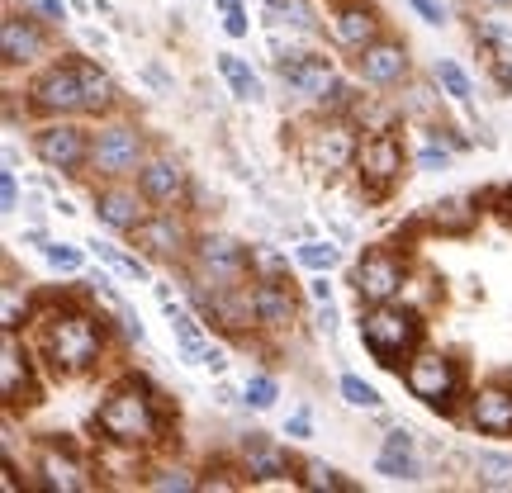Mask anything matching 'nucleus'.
Here are the masks:
<instances>
[{"instance_id": "obj_6", "label": "nucleus", "mask_w": 512, "mask_h": 493, "mask_svg": "<svg viewBox=\"0 0 512 493\" xmlns=\"http://www.w3.org/2000/svg\"><path fill=\"white\" fill-rule=\"evenodd\" d=\"M34 152L43 166H53L62 176H76L81 166H91V133L76 124H48L34 133Z\"/></svg>"}, {"instance_id": "obj_17", "label": "nucleus", "mask_w": 512, "mask_h": 493, "mask_svg": "<svg viewBox=\"0 0 512 493\" xmlns=\"http://www.w3.org/2000/svg\"><path fill=\"white\" fill-rule=\"evenodd\" d=\"M356 152H361V143H356V133L347 124H323L313 133V157L328 171H347L356 162Z\"/></svg>"}, {"instance_id": "obj_37", "label": "nucleus", "mask_w": 512, "mask_h": 493, "mask_svg": "<svg viewBox=\"0 0 512 493\" xmlns=\"http://www.w3.org/2000/svg\"><path fill=\"white\" fill-rule=\"evenodd\" d=\"M152 489H195V475L190 470H162V475L152 479Z\"/></svg>"}, {"instance_id": "obj_43", "label": "nucleus", "mask_w": 512, "mask_h": 493, "mask_svg": "<svg viewBox=\"0 0 512 493\" xmlns=\"http://www.w3.org/2000/svg\"><path fill=\"white\" fill-rule=\"evenodd\" d=\"M200 366H209V370H223V366H228V356H223V351H204V356H200Z\"/></svg>"}, {"instance_id": "obj_4", "label": "nucleus", "mask_w": 512, "mask_h": 493, "mask_svg": "<svg viewBox=\"0 0 512 493\" xmlns=\"http://www.w3.org/2000/svg\"><path fill=\"white\" fill-rule=\"evenodd\" d=\"M403 384H408V394L422 399L427 408H456L460 399V370L456 361H446V356H432V351H418L408 370H403Z\"/></svg>"}, {"instance_id": "obj_32", "label": "nucleus", "mask_w": 512, "mask_h": 493, "mask_svg": "<svg viewBox=\"0 0 512 493\" xmlns=\"http://www.w3.org/2000/svg\"><path fill=\"white\" fill-rule=\"evenodd\" d=\"M342 399H347L351 408H380V394H375L366 380H356V375H342Z\"/></svg>"}, {"instance_id": "obj_34", "label": "nucleus", "mask_w": 512, "mask_h": 493, "mask_svg": "<svg viewBox=\"0 0 512 493\" xmlns=\"http://www.w3.org/2000/svg\"><path fill=\"white\" fill-rule=\"evenodd\" d=\"M43 256H48V266H53V271H81V252L67 247V242H48Z\"/></svg>"}, {"instance_id": "obj_1", "label": "nucleus", "mask_w": 512, "mask_h": 493, "mask_svg": "<svg viewBox=\"0 0 512 493\" xmlns=\"http://www.w3.org/2000/svg\"><path fill=\"white\" fill-rule=\"evenodd\" d=\"M100 347H105V328L91 313H62L53 323H43V351L62 375L91 370L100 361Z\"/></svg>"}, {"instance_id": "obj_46", "label": "nucleus", "mask_w": 512, "mask_h": 493, "mask_svg": "<svg viewBox=\"0 0 512 493\" xmlns=\"http://www.w3.org/2000/svg\"><path fill=\"white\" fill-rule=\"evenodd\" d=\"M494 5H512V0H494Z\"/></svg>"}, {"instance_id": "obj_15", "label": "nucleus", "mask_w": 512, "mask_h": 493, "mask_svg": "<svg viewBox=\"0 0 512 493\" xmlns=\"http://www.w3.org/2000/svg\"><path fill=\"white\" fill-rule=\"evenodd\" d=\"M138 185L147 190V200L152 204H181L185 190H190V181H185V171L176 162H166V157H152V162H143V171H138Z\"/></svg>"}, {"instance_id": "obj_25", "label": "nucleus", "mask_w": 512, "mask_h": 493, "mask_svg": "<svg viewBox=\"0 0 512 493\" xmlns=\"http://www.w3.org/2000/svg\"><path fill=\"white\" fill-rule=\"evenodd\" d=\"M76 76H81V91H86V110L105 114L114 105V81L91 62H76Z\"/></svg>"}, {"instance_id": "obj_24", "label": "nucleus", "mask_w": 512, "mask_h": 493, "mask_svg": "<svg viewBox=\"0 0 512 493\" xmlns=\"http://www.w3.org/2000/svg\"><path fill=\"white\" fill-rule=\"evenodd\" d=\"M29 389V361H24V351L15 342V328H5V361H0V394L15 403L19 394Z\"/></svg>"}, {"instance_id": "obj_14", "label": "nucleus", "mask_w": 512, "mask_h": 493, "mask_svg": "<svg viewBox=\"0 0 512 493\" xmlns=\"http://www.w3.org/2000/svg\"><path fill=\"white\" fill-rule=\"evenodd\" d=\"M280 76L299 95H318V100H328V91L337 86V72H332L328 57H280Z\"/></svg>"}, {"instance_id": "obj_36", "label": "nucleus", "mask_w": 512, "mask_h": 493, "mask_svg": "<svg viewBox=\"0 0 512 493\" xmlns=\"http://www.w3.org/2000/svg\"><path fill=\"white\" fill-rule=\"evenodd\" d=\"M247 403H252V408H271L275 403V380L271 375H256V380L247 384Z\"/></svg>"}, {"instance_id": "obj_3", "label": "nucleus", "mask_w": 512, "mask_h": 493, "mask_svg": "<svg viewBox=\"0 0 512 493\" xmlns=\"http://www.w3.org/2000/svg\"><path fill=\"white\" fill-rule=\"evenodd\" d=\"M157 408L152 399H143V389L138 384H124V389H114L110 399L100 403V432L110 441H124V446H138V441H152L157 437Z\"/></svg>"}, {"instance_id": "obj_5", "label": "nucleus", "mask_w": 512, "mask_h": 493, "mask_svg": "<svg viewBox=\"0 0 512 493\" xmlns=\"http://www.w3.org/2000/svg\"><path fill=\"white\" fill-rule=\"evenodd\" d=\"M91 166L100 176L110 181H128L143 171V133L128 124H114V128H100L91 138Z\"/></svg>"}, {"instance_id": "obj_38", "label": "nucleus", "mask_w": 512, "mask_h": 493, "mask_svg": "<svg viewBox=\"0 0 512 493\" xmlns=\"http://www.w3.org/2000/svg\"><path fill=\"white\" fill-rule=\"evenodd\" d=\"M408 5H413L418 15H427V19H432V24H441V19H446V10H441L437 0H408Z\"/></svg>"}, {"instance_id": "obj_45", "label": "nucleus", "mask_w": 512, "mask_h": 493, "mask_svg": "<svg viewBox=\"0 0 512 493\" xmlns=\"http://www.w3.org/2000/svg\"><path fill=\"white\" fill-rule=\"evenodd\" d=\"M275 10H294V15H304V10H299V0H271Z\"/></svg>"}, {"instance_id": "obj_21", "label": "nucleus", "mask_w": 512, "mask_h": 493, "mask_svg": "<svg viewBox=\"0 0 512 493\" xmlns=\"http://www.w3.org/2000/svg\"><path fill=\"white\" fill-rule=\"evenodd\" d=\"M375 470H380V475H389V479H418V456H413V437H408L403 427L384 437V451H380V460H375Z\"/></svg>"}, {"instance_id": "obj_33", "label": "nucleus", "mask_w": 512, "mask_h": 493, "mask_svg": "<svg viewBox=\"0 0 512 493\" xmlns=\"http://www.w3.org/2000/svg\"><path fill=\"white\" fill-rule=\"evenodd\" d=\"M432 223H437V228H451V233H465V228H470V209L456 200H446V204H437Z\"/></svg>"}, {"instance_id": "obj_20", "label": "nucleus", "mask_w": 512, "mask_h": 493, "mask_svg": "<svg viewBox=\"0 0 512 493\" xmlns=\"http://www.w3.org/2000/svg\"><path fill=\"white\" fill-rule=\"evenodd\" d=\"M200 261L214 271V280H238L247 271V247H238V242H228V238H204Z\"/></svg>"}, {"instance_id": "obj_44", "label": "nucleus", "mask_w": 512, "mask_h": 493, "mask_svg": "<svg viewBox=\"0 0 512 493\" xmlns=\"http://www.w3.org/2000/svg\"><path fill=\"white\" fill-rule=\"evenodd\" d=\"M313 299H318V304H332V285H328V280H313Z\"/></svg>"}, {"instance_id": "obj_9", "label": "nucleus", "mask_w": 512, "mask_h": 493, "mask_svg": "<svg viewBox=\"0 0 512 493\" xmlns=\"http://www.w3.org/2000/svg\"><path fill=\"white\" fill-rule=\"evenodd\" d=\"M356 171H361V181H366L375 195H384V190L403 176V143L394 138V133H375V138H366L361 152H356Z\"/></svg>"}, {"instance_id": "obj_39", "label": "nucleus", "mask_w": 512, "mask_h": 493, "mask_svg": "<svg viewBox=\"0 0 512 493\" xmlns=\"http://www.w3.org/2000/svg\"><path fill=\"white\" fill-rule=\"evenodd\" d=\"M285 432H290V437H309V413H294V418L285 422Z\"/></svg>"}, {"instance_id": "obj_30", "label": "nucleus", "mask_w": 512, "mask_h": 493, "mask_svg": "<svg viewBox=\"0 0 512 493\" xmlns=\"http://www.w3.org/2000/svg\"><path fill=\"white\" fill-rule=\"evenodd\" d=\"M337 247H332V242H304V247H299V261H304V266H309V271H332V266H337Z\"/></svg>"}, {"instance_id": "obj_13", "label": "nucleus", "mask_w": 512, "mask_h": 493, "mask_svg": "<svg viewBox=\"0 0 512 493\" xmlns=\"http://www.w3.org/2000/svg\"><path fill=\"white\" fill-rule=\"evenodd\" d=\"M133 242H138L147 256H181L190 233H185V223L176 219V214H152L147 223L133 228Z\"/></svg>"}, {"instance_id": "obj_7", "label": "nucleus", "mask_w": 512, "mask_h": 493, "mask_svg": "<svg viewBox=\"0 0 512 493\" xmlns=\"http://www.w3.org/2000/svg\"><path fill=\"white\" fill-rule=\"evenodd\" d=\"M29 100H34V110H43V114H81L86 110V91H81L76 62L72 67H62V62L48 67V72L29 86Z\"/></svg>"}, {"instance_id": "obj_42", "label": "nucleus", "mask_w": 512, "mask_h": 493, "mask_svg": "<svg viewBox=\"0 0 512 493\" xmlns=\"http://www.w3.org/2000/svg\"><path fill=\"white\" fill-rule=\"evenodd\" d=\"M38 10L48 19H67V5H57V0H38Z\"/></svg>"}, {"instance_id": "obj_27", "label": "nucleus", "mask_w": 512, "mask_h": 493, "mask_svg": "<svg viewBox=\"0 0 512 493\" xmlns=\"http://www.w3.org/2000/svg\"><path fill=\"white\" fill-rule=\"evenodd\" d=\"M475 470H479V484H489V489H512V456L479 451V456H475Z\"/></svg>"}, {"instance_id": "obj_19", "label": "nucleus", "mask_w": 512, "mask_h": 493, "mask_svg": "<svg viewBox=\"0 0 512 493\" xmlns=\"http://www.w3.org/2000/svg\"><path fill=\"white\" fill-rule=\"evenodd\" d=\"M470 422L479 432H494V437H508L512 432V394L508 389H484L470 403Z\"/></svg>"}, {"instance_id": "obj_12", "label": "nucleus", "mask_w": 512, "mask_h": 493, "mask_svg": "<svg viewBox=\"0 0 512 493\" xmlns=\"http://www.w3.org/2000/svg\"><path fill=\"white\" fill-rule=\"evenodd\" d=\"M0 48H5L10 67H24V62H38V57L48 53V38H43V29H38L34 19L10 15L0 24Z\"/></svg>"}, {"instance_id": "obj_40", "label": "nucleus", "mask_w": 512, "mask_h": 493, "mask_svg": "<svg viewBox=\"0 0 512 493\" xmlns=\"http://www.w3.org/2000/svg\"><path fill=\"white\" fill-rule=\"evenodd\" d=\"M223 24H228V34H233V38L247 34V19H242V10H228V19H223Z\"/></svg>"}, {"instance_id": "obj_2", "label": "nucleus", "mask_w": 512, "mask_h": 493, "mask_svg": "<svg viewBox=\"0 0 512 493\" xmlns=\"http://www.w3.org/2000/svg\"><path fill=\"white\" fill-rule=\"evenodd\" d=\"M361 342L380 366H399L403 356H413L422 342L418 313L399 309V304H370V313L361 318Z\"/></svg>"}, {"instance_id": "obj_8", "label": "nucleus", "mask_w": 512, "mask_h": 493, "mask_svg": "<svg viewBox=\"0 0 512 493\" xmlns=\"http://www.w3.org/2000/svg\"><path fill=\"white\" fill-rule=\"evenodd\" d=\"M356 294L361 304H394L403 294V266L394 252H366L361 266H356Z\"/></svg>"}, {"instance_id": "obj_26", "label": "nucleus", "mask_w": 512, "mask_h": 493, "mask_svg": "<svg viewBox=\"0 0 512 493\" xmlns=\"http://www.w3.org/2000/svg\"><path fill=\"white\" fill-rule=\"evenodd\" d=\"M162 304H166V313H171V328H176V342H181V351L185 356H204V337H200V328H195V318L190 313H181L176 304H171V294H162Z\"/></svg>"}, {"instance_id": "obj_35", "label": "nucleus", "mask_w": 512, "mask_h": 493, "mask_svg": "<svg viewBox=\"0 0 512 493\" xmlns=\"http://www.w3.org/2000/svg\"><path fill=\"white\" fill-rule=\"evenodd\" d=\"M437 76H441V86L456 95V100H470V76L460 72L456 62H437Z\"/></svg>"}, {"instance_id": "obj_11", "label": "nucleus", "mask_w": 512, "mask_h": 493, "mask_svg": "<svg viewBox=\"0 0 512 493\" xmlns=\"http://www.w3.org/2000/svg\"><path fill=\"white\" fill-rule=\"evenodd\" d=\"M361 76H366L370 86H394L408 76V48L394 43V38H375L370 48H361Z\"/></svg>"}, {"instance_id": "obj_28", "label": "nucleus", "mask_w": 512, "mask_h": 493, "mask_svg": "<svg viewBox=\"0 0 512 493\" xmlns=\"http://www.w3.org/2000/svg\"><path fill=\"white\" fill-rule=\"evenodd\" d=\"M219 72L228 76V86H233V95H238V100H256V95H261V81H256V76L247 72V67H242L233 53L219 57Z\"/></svg>"}, {"instance_id": "obj_29", "label": "nucleus", "mask_w": 512, "mask_h": 493, "mask_svg": "<svg viewBox=\"0 0 512 493\" xmlns=\"http://www.w3.org/2000/svg\"><path fill=\"white\" fill-rule=\"evenodd\" d=\"M304 489H328V493H347L351 484L342 475H337V470H332V465H318V460H313V465H304Z\"/></svg>"}, {"instance_id": "obj_22", "label": "nucleus", "mask_w": 512, "mask_h": 493, "mask_svg": "<svg viewBox=\"0 0 512 493\" xmlns=\"http://www.w3.org/2000/svg\"><path fill=\"white\" fill-rule=\"evenodd\" d=\"M38 475H43V489H57V493L86 489V470H81L72 456H62V451H43V460H38Z\"/></svg>"}, {"instance_id": "obj_31", "label": "nucleus", "mask_w": 512, "mask_h": 493, "mask_svg": "<svg viewBox=\"0 0 512 493\" xmlns=\"http://www.w3.org/2000/svg\"><path fill=\"white\" fill-rule=\"evenodd\" d=\"M247 271H256L261 280H285V261L275 252H261V247H252L247 252Z\"/></svg>"}, {"instance_id": "obj_41", "label": "nucleus", "mask_w": 512, "mask_h": 493, "mask_svg": "<svg viewBox=\"0 0 512 493\" xmlns=\"http://www.w3.org/2000/svg\"><path fill=\"white\" fill-rule=\"evenodd\" d=\"M0 190H5V209H15V204H19V190H15V176H10V171H5Z\"/></svg>"}, {"instance_id": "obj_23", "label": "nucleus", "mask_w": 512, "mask_h": 493, "mask_svg": "<svg viewBox=\"0 0 512 493\" xmlns=\"http://www.w3.org/2000/svg\"><path fill=\"white\" fill-rule=\"evenodd\" d=\"M242 470L252 479H290V451H280V446H271V441H256V446H247V456H242Z\"/></svg>"}, {"instance_id": "obj_18", "label": "nucleus", "mask_w": 512, "mask_h": 493, "mask_svg": "<svg viewBox=\"0 0 512 493\" xmlns=\"http://www.w3.org/2000/svg\"><path fill=\"white\" fill-rule=\"evenodd\" d=\"M332 29H337V38H342L347 48H356V53H361V48H370V43L380 38V19H375V10H370V5H361V0H356V5H342V10H337Z\"/></svg>"}, {"instance_id": "obj_16", "label": "nucleus", "mask_w": 512, "mask_h": 493, "mask_svg": "<svg viewBox=\"0 0 512 493\" xmlns=\"http://www.w3.org/2000/svg\"><path fill=\"white\" fill-rule=\"evenodd\" d=\"M252 309L261 328H290L294 294L285 290V280H252Z\"/></svg>"}, {"instance_id": "obj_10", "label": "nucleus", "mask_w": 512, "mask_h": 493, "mask_svg": "<svg viewBox=\"0 0 512 493\" xmlns=\"http://www.w3.org/2000/svg\"><path fill=\"white\" fill-rule=\"evenodd\" d=\"M147 190L143 185H128V181H110L100 195H95V214L110 223V228H119V233H133L138 223H147L152 214H147Z\"/></svg>"}]
</instances>
